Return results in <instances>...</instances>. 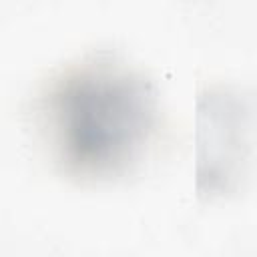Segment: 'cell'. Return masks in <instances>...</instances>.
Instances as JSON below:
<instances>
[{"label": "cell", "mask_w": 257, "mask_h": 257, "mask_svg": "<svg viewBox=\"0 0 257 257\" xmlns=\"http://www.w3.org/2000/svg\"><path fill=\"white\" fill-rule=\"evenodd\" d=\"M56 169L76 181H110L137 167L159 128V92L139 68L94 52L54 72L34 104Z\"/></svg>", "instance_id": "6da1fadb"}, {"label": "cell", "mask_w": 257, "mask_h": 257, "mask_svg": "<svg viewBox=\"0 0 257 257\" xmlns=\"http://www.w3.org/2000/svg\"><path fill=\"white\" fill-rule=\"evenodd\" d=\"M249 100L227 86H207L197 98V191L217 199L233 193L251 153Z\"/></svg>", "instance_id": "7a4b0ae2"}]
</instances>
